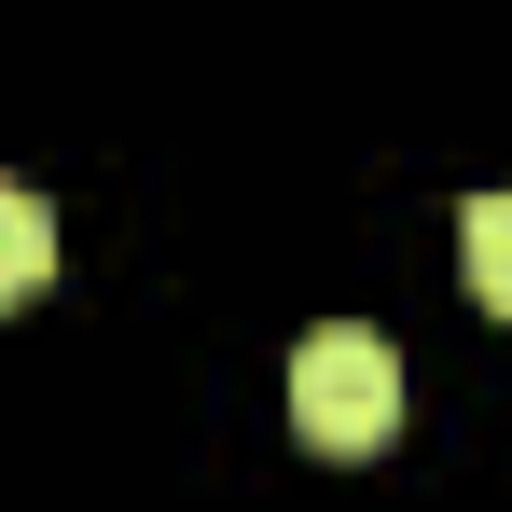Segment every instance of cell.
Returning a JSON list of instances; mask_svg holds the SVG:
<instances>
[{
	"label": "cell",
	"instance_id": "obj_1",
	"mask_svg": "<svg viewBox=\"0 0 512 512\" xmlns=\"http://www.w3.org/2000/svg\"><path fill=\"white\" fill-rule=\"evenodd\" d=\"M291 429H305L319 457H374V443L402 429V360H388V333L319 319V333L291 346Z\"/></svg>",
	"mask_w": 512,
	"mask_h": 512
},
{
	"label": "cell",
	"instance_id": "obj_2",
	"mask_svg": "<svg viewBox=\"0 0 512 512\" xmlns=\"http://www.w3.org/2000/svg\"><path fill=\"white\" fill-rule=\"evenodd\" d=\"M42 277H56V208L28 180H0V305H28Z\"/></svg>",
	"mask_w": 512,
	"mask_h": 512
},
{
	"label": "cell",
	"instance_id": "obj_3",
	"mask_svg": "<svg viewBox=\"0 0 512 512\" xmlns=\"http://www.w3.org/2000/svg\"><path fill=\"white\" fill-rule=\"evenodd\" d=\"M457 263H471V305L512 319V194H471L457 208Z\"/></svg>",
	"mask_w": 512,
	"mask_h": 512
}]
</instances>
